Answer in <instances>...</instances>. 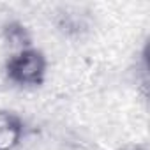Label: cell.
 I'll return each mask as SVG.
<instances>
[{
    "label": "cell",
    "mask_w": 150,
    "mask_h": 150,
    "mask_svg": "<svg viewBox=\"0 0 150 150\" xmlns=\"http://www.w3.org/2000/svg\"><path fill=\"white\" fill-rule=\"evenodd\" d=\"M4 35L6 39L11 42V46H18L20 50H25V48H30V35L27 32V28L18 23V21H13L9 23L6 28H4Z\"/></svg>",
    "instance_id": "obj_3"
},
{
    "label": "cell",
    "mask_w": 150,
    "mask_h": 150,
    "mask_svg": "<svg viewBox=\"0 0 150 150\" xmlns=\"http://www.w3.org/2000/svg\"><path fill=\"white\" fill-rule=\"evenodd\" d=\"M23 138V122L16 113L0 111V150H13Z\"/></svg>",
    "instance_id": "obj_2"
},
{
    "label": "cell",
    "mask_w": 150,
    "mask_h": 150,
    "mask_svg": "<svg viewBox=\"0 0 150 150\" xmlns=\"http://www.w3.org/2000/svg\"><path fill=\"white\" fill-rule=\"evenodd\" d=\"M46 67L44 53L34 48L20 50L6 64L9 80L18 85H41L46 76Z\"/></svg>",
    "instance_id": "obj_1"
}]
</instances>
